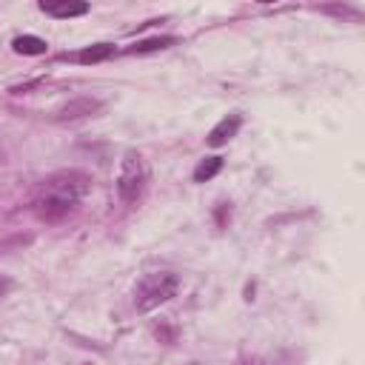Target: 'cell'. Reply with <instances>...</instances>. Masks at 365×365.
<instances>
[{"label":"cell","instance_id":"1","mask_svg":"<svg viewBox=\"0 0 365 365\" xmlns=\"http://www.w3.org/2000/svg\"><path fill=\"white\" fill-rule=\"evenodd\" d=\"M177 274L171 271H154V274H145L137 288H134V305L137 311H154L160 308L163 302H168L174 294H177Z\"/></svg>","mask_w":365,"mask_h":365},{"label":"cell","instance_id":"2","mask_svg":"<svg viewBox=\"0 0 365 365\" xmlns=\"http://www.w3.org/2000/svg\"><path fill=\"white\" fill-rule=\"evenodd\" d=\"M143 182H145V165H143V157L131 148L123 154V163H120V177H117V191L125 202H134L140 194H143Z\"/></svg>","mask_w":365,"mask_h":365},{"label":"cell","instance_id":"3","mask_svg":"<svg viewBox=\"0 0 365 365\" xmlns=\"http://www.w3.org/2000/svg\"><path fill=\"white\" fill-rule=\"evenodd\" d=\"M88 188H91V180L83 171H60V174L46 180V194H57V197L71 200V202H77Z\"/></svg>","mask_w":365,"mask_h":365},{"label":"cell","instance_id":"4","mask_svg":"<svg viewBox=\"0 0 365 365\" xmlns=\"http://www.w3.org/2000/svg\"><path fill=\"white\" fill-rule=\"evenodd\" d=\"M74 205H77V202L63 200V197H57V194H43L40 200H34V214H37L40 220H46V222H54V220H63Z\"/></svg>","mask_w":365,"mask_h":365},{"label":"cell","instance_id":"5","mask_svg":"<svg viewBox=\"0 0 365 365\" xmlns=\"http://www.w3.org/2000/svg\"><path fill=\"white\" fill-rule=\"evenodd\" d=\"M40 11H46L51 17H60V20H68V17H83L88 11V3H77V0H43L40 3Z\"/></svg>","mask_w":365,"mask_h":365},{"label":"cell","instance_id":"6","mask_svg":"<svg viewBox=\"0 0 365 365\" xmlns=\"http://www.w3.org/2000/svg\"><path fill=\"white\" fill-rule=\"evenodd\" d=\"M97 108H100V103H97L94 97H74L71 103H66V106L54 114V120H60V123H66V120H80V117L94 114Z\"/></svg>","mask_w":365,"mask_h":365},{"label":"cell","instance_id":"7","mask_svg":"<svg viewBox=\"0 0 365 365\" xmlns=\"http://www.w3.org/2000/svg\"><path fill=\"white\" fill-rule=\"evenodd\" d=\"M240 125H242V117H240V114H228V117H222V120L208 131V145H211V148L225 145V143L240 131Z\"/></svg>","mask_w":365,"mask_h":365},{"label":"cell","instance_id":"8","mask_svg":"<svg viewBox=\"0 0 365 365\" xmlns=\"http://www.w3.org/2000/svg\"><path fill=\"white\" fill-rule=\"evenodd\" d=\"M14 51L17 54H29V57H37V54H46V40L43 37H37V34H20V37H14Z\"/></svg>","mask_w":365,"mask_h":365},{"label":"cell","instance_id":"9","mask_svg":"<svg viewBox=\"0 0 365 365\" xmlns=\"http://www.w3.org/2000/svg\"><path fill=\"white\" fill-rule=\"evenodd\" d=\"M114 54V46L111 43H94V46H86L80 54H77V60L80 63H103V60H108Z\"/></svg>","mask_w":365,"mask_h":365},{"label":"cell","instance_id":"10","mask_svg":"<svg viewBox=\"0 0 365 365\" xmlns=\"http://www.w3.org/2000/svg\"><path fill=\"white\" fill-rule=\"evenodd\" d=\"M222 168V157H205L197 168H194V182H205L211 177H217Z\"/></svg>","mask_w":365,"mask_h":365},{"label":"cell","instance_id":"11","mask_svg":"<svg viewBox=\"0 0 365 365\" xmlns=\"http://www.w3.org/2000/svg\"><path fill=\"white\" fill-rule=\"evenodd\" d=\"M171 43H177V40H174V37H151V40L134 43L128 51H131V54H148V51H160V48H168Z\"/></svg>","mask_w":365,"mask_h":365},{"label":"cell","instance_id":"12","mask_svg":"<svg viewBox=\"0 0 365 365\" xmlns=\"http://www.w3.org/2000/svg\"><path fill=\"white\" fill-rule=\"evenodd\" d=\"M9 288H11V282H9V279H3V277H0V297H6V291H9Z\"/></svg>","mask_w":365,"mask_h":365}]
</instances>
